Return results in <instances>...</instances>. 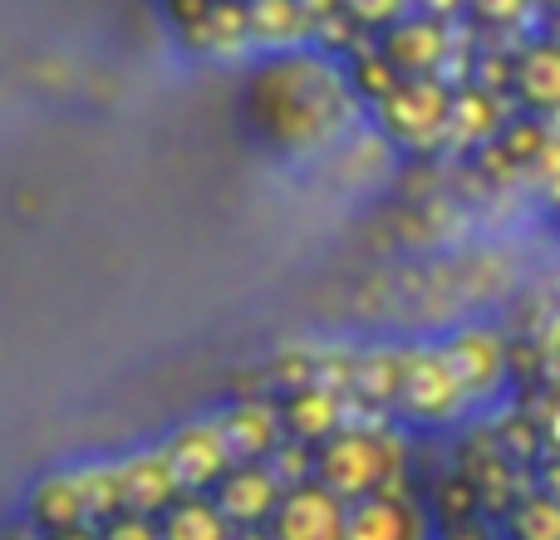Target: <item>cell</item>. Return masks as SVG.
Instances as JSON below:
<instances>
[{"label": "cell", "instance_id": "obj_1", "mask_svg": "<svg viewBox=\"0 0 560 540\" xmlns=\"http://www.w3.org/2000/svg\"><path fill=\"white\" fill-rule=\"evenodd\" d=\"M325 492H335L339 502H359L374 496L384 486H404L408 482V443L394 427L374 423V418H354L339 433H329L315 447V477Z\"/></svg>", "mask_w": 560, "mask_h": 540}, {"label": "cell", "instance_id": "obj_2", "mask_svg": "<svg viewBox=\"0 0 560 540\" xmlns=\"http://www.w3.org/2000/svg\"><path fill=\"white\" fill-rule=\"evenodd\" d=\"M447 98H453V84H443L438 74H404L374 104V124L394 148L413 157H433L443 153Z\"/></svg>", "mask_w": 560, "mask_h": 540}, {"label": "cell", "instance_id": "obj_3", "mask_svg": "<svg viewBox=\"0 0 560 540\" xmlns=\"http://www.w3.org/2000/svg\"><path fill=\"white\" fill-rule=\"evenodd\" d=\"M472 408L463 378H457L453 359L443 344H413L398 349V388H394V408L388 413H404L408 423H453Z\"/></svg>", "mask_w": 560, "mask_h": 540}, {"label": "cell", "instance_id": "obj_4", "mask_svg": "<svg viewBox=\"0 0 560 540\" xmlns=\"http://www.w3.org/2000/svg\"><path fill=\"white\" fill-rule=\"evenodd\" d=\"M280 398V418H285V437H295V443H310L319 447L329 433H339L345 423H354V418H364L369 408L359 403L349 388H335V384H295L285 388Z\"/></svg>", "mask_w": 560, "mask_h": 540}, {"label": "cell", "instance_id": "obj_5", "mask_svg": "<svg viewBox=\"0 0 560 540\" xmlns=\"http://www.w3.org/2000/svg\"><path fill=\"white\" fill-rule=\"evenodd\" d=\"M207 496L232 531H256V526L271 521V512L285 496V482L271 472V462H232Z\"/></svg>", "mask_w": 560, "mask_h": 540}, {"label": "cell", "instance_id": "obj_6", "mask_svg": "<svg viewBox=\"0 0 560 540\" xmlns=\"http://www.w3.org/2000/svg\"><path fill=\"white\" fill-rule=\"evenodd\" d=\"M163 462H167V472H173L177 492H212L217 477L232 467V453H226V437H222V427H217V413L177 427L163 443Z\"/></svg>", "mask_w": 560, "mask_h": 540}, {"label": "cell", "instance_id": "obj_7", "mask_svg": "<svg viewBox=\"0 0 560 540\" xmlns=\"http://www.w3.org/2000/svg\"><path fill=\"white\" fill-rule=\"evenodd\" d=\"M522 114L512 94H492L477 84H457L447 98V128H443V153H477L482 143H492L502 133L506 118Z\"/></svg>", "mask_w": 560, "mask_h": 540}, {"label": "cell", "instance_id": "obj_8", "mask_svg": "<svg viewBox=\"0 0 560 540\" xmlns=\"http://www.w3.org/2000/svg\"><path fill=\"white\" fill-rule=\"evenodd\" d=\"M345 540H428L423 506L404 486H384L374 496L345 502Z\"/></svg>", "mask_w": 560, "mask_h": 540}, {"label": "cell", "instance_id": "obj_9", "mask_svg": "<svg viewBox=\"0 0 560 540\" xmlns=\"http://www.w3.org/2000/svg\"><path fill=\"white\" fill-rule=\"evenodd\" d=\"M217 427L226 437L232 462H266L280 443H285V418H280V398L276 394H252L236 398L217 413Z\"/></svg>", "mask_w": 560, "mask_h": 540}, {"label": "cell", "instance_id": "obj_10", "mask_svg": "<svg viewBox=\"0 0 560 540\" xmlns=\"http://www.w3.org/2000/svg\"><path fill=\"white\" fill-rule=\"evenodd\" d=\"M512 98L522 114L560 118V39L536 30L512 55Z\"/></svg>", "mask_w": 560, "mask_h": 540}, {"label": "cell", "instance_id": "obj_11", "mask_svg": "<svg viewBox=\"0 0 560 540\" xmlns=\"http://www.w3.org/2000/svg\"><path fill=\"white\" fill-rule=\"evenodd\" d=\"M266 531L271 540H345V502L319 482L285 486Z\"/></svg>", "mask_w": 560, "mask_h": 540}, {"label": "cell", "instance_id": "obj_12", "mask_svg": "<svg viewBox=\"0 0 560 540\" xmlns=\"http://www.w3.org/2000/svg\"><path fill=\"white\" fill-rule=\"evenodd\" d=\"M108 492H114V516H158L177 492L173 472L163 462V447H148L138 457H124V462H108Z\"/></svg>", "mask_w": 560, "mask_h": 540}, {"label": "cell", "instance_id": "obj_13", "mask_svg": "<svg viewBox=\"0 0 560 540\" xmlns=\"http://www.w3.org/2000/svg\"><path fill=\"white\" fill-rule=\"evenodd\" d=\"M457 25H443V20H428V15H404L398 25H388L378 35V49L384 59L398 69V74H438L453 49Z\"/></svg>", "mask_w": 560, "mask_h": 540}, {"label": "cell", "instance_id": "obj_14", "mask_svg": "<svg viewBox=\"0 0 560 540\" xmlns=\"http://www.w3.org/2000/svg\"><path fill=\"white\" fill-rule=\"evenodd\" d=\"M443 349H447V359H453V368L472 403H482L487 394H497V388L506 384L512 349H506V339L492 334V329H457L453 339H443Z\"/></svg>", "mask_w": 560, "mask_h": 540}, {"label": "cell", "instance_id": "obj_15", "mask_svg": "<svg viewBox=\"0 0 560 540\" xmlns=\"http://www.w3.org/2000/svg\"><path fill=\"white\" fill-rule=\"evenodd\" d=\"M246 35H252V55L261 49L271 55H295L310 49V20L300 0H246Z\"/></svg>", "mask_w": 560, "mask_h": 540}, {"label": "cell", "instance_id": "obj_16", "mask_svg": "<svg viewBox=\"0 0 560 540\" xmlns=\"http://www.w3.org/2000/svg\"><path fill=\"white\" fill-rule=\"evenodd\" d=\"M158 540H232L226 516L212 506L207 492H183L153 516Z\"/></svg>", "mask_w": 560, "mask_h": 540}, {"label": "cell", "instance_id": "obj_17", "mask_svg": "<svg viewBox=\"0 0 560 540\" xmlns=\"http://www.w3.org/2000/svg\"><path fill=\"white\" fill-rule=\"evenodd\" d=\"M187 45L207 49L217 59H236V55H252V35H246V0H212L207 15L187 30Z\"/></svg>", "mask_w": 560, "mask_h": 540}, {"label": "cell", "instance_id": "obj_18", "mask_svg": "<svg viewBox=\"0 0 560 540\" xmlns=\"http://www.w3.org/2000/svg\"><path fill=\"white\" fill-rule=\"evenodd\" d=\"M467 25L492 39H526L541 30V5L536 0H467Z\"/></svg>", "mask_w": 560, "mask_h": 540}, {"label": "cell", "instance_id": "obj_19", "mask_svg": "<svg viewBox=\"0 0 560 540\" xmlns=\"http://www.w3.org/2000/svg\"><path fill=\"white\" fill-rule=\"evenodd\" d=\"M339 74H345L349 94H354L364 108H374L378 98H384L388 89H394L398 79H404V74H398V69L384 59V49H378V39H374V45H369V49H359L354 59H345V64H339Z\"/></svg>", "mask_w": 560, "mask_h": 540}, {"label": "cell", "instance_id": "obj_20", "mask_svg": "<svg viewBox=\"0 0 560 540\" xmlns=\"http://www.w3.org/2000/svg\"><path fill=\"white\" fill-rule=\"evenodd\" d=\"M506 531H512V540H560V502L532 486L526 496L512 502Z\"/></svg>", "mask_w": 560, "mask_h": 540}, {"label": "cell", "instance_id": "obj_21", "mask_svg": "<svg viewBox=\"0 0 560 540\" xmlns=\"http://www.w3.org/2000/svg\"><path fill=\"white\" fill-rule=\"evenodd\" d=\"M339 10H345L364 35L378 39L388 25H398L404 15H413V0H339Z\"/></svg>", "mask_w": 560, "mask_h": 540}, {"label": "cell", "instance_id": "obj_22", "mask_svg": "<svg viewBox=\"0 0 560 540\" xmlns=\"http://www.w3.org/2000/svg\"><path fill=\"white\" fill-rule=\"evenodd\" d=\"M266 462H271V472H276L285 486H300V482H310V477H315V447H310V443H295V437H285V443H280L276 453L266 457Z\"/></svg>", "mask_w": 560, "mask_h": 540}, {"label": "cell", "instance_id": "obj_23", "mask_svg": "<svg viewBox=\"0 0 560 540\" xmlns=\"http://www.w3.org/2000/svg\"><path fill=\"white\" fill-rule=\"evenodd\" d=\"M526 183H536V187H541L546 202L560 207V128H551V143H546V148H541V157L532 163Z\"/></svg>", "mask_w": 560, "mask_h": 540}, {"label": "cell", "instance_id": "obj_24", "mask_svg": "<svg viewBox=\"0 0 560 540\" xmlns=\"http://www.w3.org/2000/svg\"><path fill=\"white\" fill-rule=\"evenodd\" d=\"M541 398H546V403L536 408L532 418H536V427H541V443L560 457V384H556V388H546Z\"/></svg>", "mask_w": 560, "mask_h": 540}, {"label": "cell", "instance_id": "obj_25", "mask_svg": "<svg viewBox=\"0 0 560 540\" xmlns=\"http://www.w3.org/2000/svg\"><path fill=\"white\" fill-rule=\"evenodd\" d=\"M438 540H497L487 516H463V521H443Z\"/></svg>", "mask_w": 560, "mask_h": 540}, {"label": "cell", "instance_id": "obj_26", "mask_svg": "<svg viewBox=\"0 0 560 540\" xmlns=\"http://www.w3.org/2000/svg\"><path fill=\"white\" fill-rule=\"evenodd\" d=\"M413 15L443 20V25H457L467 15V0H413Z\"/></svg>", "mask_w": 560, "mask_h": 540}, {"label": "cell", "instance_id": "obj_27", "mask_svg": "<svg viewBox=\"0 0 560 540\" xmlns=\"http://www.w3.org/2000/svg\"><path fill=\"white\" fill-rule=\"evenodd\" d=\"M300 10H305V20H310V25H315V20L335 15V10H339V0H300Z\"/></svg>", "mask_w": 560, "mask_h": 540}, {"label": "cell", "instance_id": "obj_28", "mask_svg": "<svg viewBox=\"0 0 560 540\" xmlns=\"http://www.w3.org/2000/svg\"><path fill=\"white\" fill-rule=\"evenodd\" d=\"M232 540H271V531H266V526H256V531H232Z\"/></svg>", "mask_w": 560, "mask_h": 540}, {"label": "cell", "instance_id": "obj_29", "mask_svg": "<svg viewBox=\"0 0 560 540\" xmlns=\"http://www.w3.org/2000/svg\"><path fill=\"white\" fill-rule=\"evenodd\" d=\"M536 5H541V20H546V15H551V10L560 5V0H536Z\"/></svg>", "mask_w": 560, "mask_h": 540}]
</instances>
